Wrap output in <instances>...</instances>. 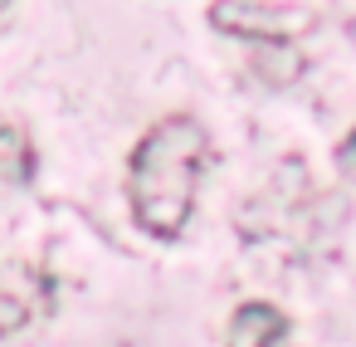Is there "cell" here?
Here are the masks:
<instances>
[{"instance_id": "9c48e42d", "label": "cell", "mask_w": 356, "mask_h": 347, "mask_svg": "<svg viewBox=\"0 0 356 347\" xmlns=\"http://www.w3.org/2000/svg\"><path fill=\"white\" fill-rule=\"evenodd\" d=\"M346 40H351V45H356V20H346Z\"/></svg>"}, {"instance_id": "277c9868", "label": "cell", "mask_w": 356, "mask_h": 347, "mask_svg": "<svg viewBox=\"0 0 356 347\" xmlns=\"http://www.w3.org/2000/svg\"><path fill=\"white\" fill-rule=\"evenodd\" d=\"M249 69H254V79H259L264 88H288V84L302 79L307 59H302V49H298L293 40H278V45H254Z\"/></svg>"}, {"instance_id": "8992f818", "label": "cell", "mask_w": 356, "mask_h": 347, "mask_svg": "<svg viewBox=\"0 0 356 347\" xmlns=\"http://www.w3.org/2000/svg\"><path fill=\"white\" fill-rule=\"evenodd\" d=\"M25 323H30V308H25L20 298H10V293H0V337L20 332Z\"/></svg>"}, {"instance_id": "7a4b0ae2", "label": "cell", "mask_w": 356, "mask_h": 347, "mask_svg": "<svg viewBox=\"0 0 356 347\" xmlns=\"http://www.w3.org/2000/svg\"><path fill=\"white\" fill-rule=\"evenodd\" d=\"M317 10L298 6V0H215L210 6V25L229 40H249V45H278V40H298L307 30H317Z\"/></svg>"}, {"instance_id": "52a82bcc", "label": "cell", "mask_w": 356, "mask_h": 347, "mask_svg": "<svg viewBox=\"0 0 356 347\" xmlns=\"http://www.w3.org/2000/svg\"><path fill=\"white\" fill-rule=\"evenodd\" d=\"M337 167H341V176H346V181H356V128H351V137L337 147Z\"/></svg>"}, {"instance_id": "30bf717a", "label": "cell", "mask_w": 356, "mask_h": 347, "mask_svg": "<svg viewBox=\"0 0 356 347\" xmlns=\"http://www.w3.org/2000/svg\"><path fill=\"white\" fill-rule=\"evenodd\" d=\"M6 6H10V0H0V10H6Z\"/></svg>"}, {"instance_id": "3957f363", "label": "cell", "mask_w": 356, "mask_h": 347, "mask_svg": "<svg viewBox=\"0 0 356 347\" xmlns=\"http://www.w3.org/2000/svg\"><path fill=\"white\" fill-rule=\"evenodd\" d=\"M229 347H288V313H278L273 303H239Z\"/></svg>"}, {"instance_id": "5b68a950", "label": "cell", "mask_w": 356, "mask_h": 347, "mask_svg": "<svg viewBox=\"0 0 356 347\" xmlns=\"http://www.w3.org/2000/svg\"><path fill=\"white\" fill-rule=\"evenodd\" d=\"M30 171H35V152L25 147L20 128L0 123V176H10V181H25Z\"/></svg>"}, {"instance_id": "6da1fadb", "label": "cell", "mask_w": 356, "mask_h": 347, "mask_svg": "<svg viewBox=\"0 0 356 347\" xmlns=\"http://www.w3.org/2000/svg\"><path fill=\"white\" fill-rule=\"evenodd\" d=\"M205 157H210V137L186 113L161 118L132 147L127 196H132V215H137V225L147 235L176 240L186 230L191 206H195V181L205 171Z\"/></svg>"}, {"instance_id": "ba28073f", "label": "cell", "mask_w": 356, "mask_h": 347, "mask_svg": "<svg viewBox=\"0 0 356 347\" xmlns=\"http://www.w3.org/2000/svg\"><path fill=\"white\" fill-rule=\"evenodd\" d=\"M332 10H337L341 25H346V20H356V0H332Z\"/></svg>"}]
</instances>
